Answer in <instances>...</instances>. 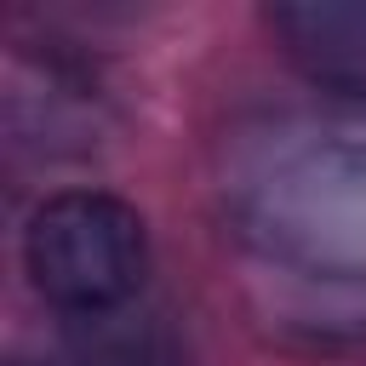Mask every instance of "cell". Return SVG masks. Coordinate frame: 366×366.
<instances>
[{
  "instance_id": "obj_1",
  "label": "cell",
  "mask_w": 366,
  "mask_h": 366,
  "mask_svg": "<svg viewBox=\"0 0 366 366\" xmlns=\"http://www.w3.org/2000/svg\"><path fill=\"white\" fill-rule=\"evenodd\" d=\"M223 183L240 234L309 274L366 280V132L280 126Z\"/></svg>"
},
{
  "instance_id": "obj_2",
  "label": "cell",
  "mask_w": 366,
  "mask_h": 366,
  "mask_svg": "<svg viewBox=\"0 0 366 366\" xmlns=\"http://www.w3.org/2000/svg\"><path fill=\"white\" fill-rule=\"evenodd\" d=\"M23 274L29 286L74 315L97 320L137 297L149 274V229L137 206L103 189H63L46 194L23 223Z\"/></svg>"
},
{
  "instance_id": "obj_3",
  "label": "cell",
  "mask_w": 366,
  "mask_h": 366,
  "mask_svg": "<svg viewBox=\"0 0 366 366\" xmlns=\"http://www.w3.org/2000/svg\"><path fill=\"white\" fill-rule=\"evenodd\" d=\"M263 17L303 80L366 103V0H274Z\"/></svg>"
}]
</instances>
